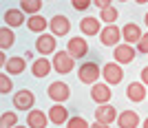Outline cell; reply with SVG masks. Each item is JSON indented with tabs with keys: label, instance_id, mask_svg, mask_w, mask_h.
Here are the masks:
<instances>
[{
	"label": "cell",
	"instance_id": "1",
	"mask_svg": "<svg viewBox=\"0 0 148 128\" xmlns=\"http://www.w3.org/2000/svg\"><path fill=\"white\" fill-rule=\"evenodd\" d=\"M77 75H80V82H84V84H97V77L102 75V71H99L97 62H84Z\"/></svg>",
	"mask_w": 148,
	"mask_h": 128
},
{
	"label": "cell",
	"instance_id": "2",
	"mask_svg": "<svg viewBox=\"0 0 148 128\" xmlns=\"http://www.w3.org/2000/svg\"><path fill=\"white\" fill-rule=\"evenodd\" d=\"M73 66H75V62H73V57H71L66 51H58V53L53 55V68H56L60 75L62 73H71Z\"/></svg>",
	"mask_w": 148,
	"mask_h": 128
},
{
	"label": "cell",
	"instance_id": "3",
	"mask_svg": "<svg viewBox=\"0 0 148 128\" xmlns=\"http://www.w3.org/2000/svg\"><path fill=\"white\" fill-rule=\"evenodd\" d=\"M47 95H49L53 102H66V99L71 97V88H69L64 82H53V84H49V88H47Z\"/></svg>",
	"mask_w": 148,
	"mask_h": 128
},
{
	"label": "cell",
	"instance_id": "4",
	"mask_svg": "<svg viewBox=\"0 0 148 128\" xmlns=\"http://www.w3.org/2000/svg\"><path fill=\"white\" fill-rule=\"evenodd\" d=\"M102 77L106 79V84H119L124 77V71L119 64H115V62H108L104 68H102Z\"/></svg>",
	"mask_w": 148,
	"mask_h": 128
},
{
	"label": "cell",
	"instance_id": "5",
	"mask_svg": "<svg viewBox=\"0 0 148 128\" xmlns=\"http://www.w3.org/2000/svg\"><path fill=\"white\" fill-rule=\"evenodd\" d=\"M86 51H88V42L84 40V38H80V36L71 38L69 44H66V53L71 55V57H84Z\"/></svg>",
	"mask_w": 148,
	"mask_h": 128
},
{
	"label": "cell",
	"instance_id": "6",
	"mask_svg": "<svg viewBox=\"0 0 148 128\" xmlns=\"http://www.w3.org/2000/svg\"><path fill=\"white\" fill-rule=\"evenodd\" d=\"M33 102H36V97H33V93L27 91V88H22V91H18L16 95H13V106H16L18 110L33 108Z\"/></svg>",
	"mask_w": 148,
	"mask_h": 128
},
{
	"label": "cell",
	"instance_id": "7",
	"mask_svg": "<svg viewBox=\"0 0 148 128\" xmlns=\"http://www.w3.org/2000/svg\"><path fill=\"white\" fill-rule=\"evenodd\" d=\"M119 38H122V31L115 25H106L104 29L99 31V40H102V44H106V47H115V42H119Z\"/></svg>",
	"mask_w": 148,
	"mask_h": 128
},
{
	"label": "cell",
	"instance_id": "8",
	"mask_svg": "<svg viewBox=\"0 0 148 128\" xmlns=\"http://www.w3.org/2000/svg\"><path fill=\"white\" fill-rule=\"evenodd\" d=\"M117 119V110H115V106H111V104H102L97 108V113H95V122H99V124H113Z\"/></svg>",
	"mask_w": 148,
	"mask_h": 128
},
{
	"label": "cell",
	"instance_id": "9",
	"mask_svg": "<svg viewBox=\"0 0 148 128\" xmlns=\"http://www.w3.org/2000/svg\"><path fill=\"white\" fill-rule=\"evenodd\" d=\"M135 60V49L130 44H117L115 47V62L117 64H130Z\"/></svg>",
	"mask_w": 148,
	"mask_h": 128
},
{
	"label": "cell",
	"instance_id": "10",
	"mask_svg": "<svg viewBox=\"0 0 148 128\" xmlns=\"http://www.w3.org/2000/svg\"><path fill=\"white\" fill-rule=\"evenodd\" d=\"M49 27H51V31H53V36H66L69 29H71L69 18H66V16H60V13L49 20Z\"/></svg>",
	"mask_w": 148,
	"mask_h": 128
},
{
	"label": "cell",
	"instance_id": "11",
	"mask_svg": "<svg viewBox=\"0 0 148 128\" xmlns=\"http://www.w3.org/2000/svg\"><path fill=\"white\" fill-rule=\"evenodd\" d=\"M36 49H38V53H42V57L49 55V53H53V51H56V38L42 33V36L36 40Z\"/></svg>",
	"mask_w": 148,
	"mask_h": 128
},
{
	"label": "cell",
	"instance_id": "12",
	"mask_svg": "<svg viewBox=\"0 0 148 128\" xmlns=\"http://www.w3.org/2000/svg\"><path fill=\"white\" fill-rule=\"evenodd\" d=\"M91 97L95 99L99 106H102V104H108V102H111L113 95H111V88H108L106 84H93V88H91Z\"/></svg>",
	"mask_w": 148,
	"mask_h": 128
},
{
	"label": "cell",
	"instance_id": "13",
	"mask_svg": "<svg viewBox=\"0 0 148 128\" xmlns=\"http://www.w3.org/2000/svg\"><path fill=\"white\" fill-rule=\"evenodd\" d=\"M117 126L119 128H137L139 126V115L135 110H124L117 115Z\"/></svg>",
	"mask_w": 148,
	"mask_h": 128
},
{
	"label": "cell",
	"instance_id": "14",
	"mask_svg": "<svg viewBox=\"0 0 148 128\" xmlns=\"http://www.w3.org/2000/svg\"><path fill=\"white\" fill-rule=\"evenodd\" d=\"M49 115H44V110H31L27 115V126L29 128H47Z\"/></svg>",
	"mask_w": 148,
	"mask_h": 128
},
{
	"label": "cell",
	"instance_id": "15",
	"mask_svg": "<svg viewBox=\"0 0 148 128\" xmlns=\"http://www.w3.org/2000/svg\"><path fill=\"white\" fill-rule=\"evenodd\" d=\"M69 119V110L62 106V104H53L49 108V122H53L56 126H62V124Z\"/></svg>",
	"mask_w": 148,
	"mask_h": 128
},
{
	"label": "cell",
	"instance_id": "16",
	"mask_svg": "<svg viewBox=\"0 0 148 128\" xmlns=\"http://www.w3.org/2000/svg\"><path fill=\"white\" fill-rule=\"evenodd\" d=\"M126 97L133 99V102H144V99H146V86H144L142 82H133V84H128V88H126Z\"/></svg>",
	"mask_w": 148,
	"mask_h": 128
},
{
	"label": "cell",
	"instance_id": "17",
	"mask_svg": "<svg viewBox=\"0 0 148 128\" xmlns=\"http://www.w3.org/2000/svg\"><path fill=\"white\" fill-rule=\"evenodd\" d=\"M51 68H53V62H51V60H44V57H40V60L33 62L31 73L36 75V77H47V75L51 73Z\"/></svg>",
	"mask_w": 148,
	"mask_h": 128
},
{
	"label": "cell",
	"instance_id": "18",
	"mask_svg": "<svg viewBox=\"0 0 148 128\" xmlns=\"http://www.w3.org/2000/svg\"><path fill=\"white\" fill-rule=\"evenodd\" d=\"M122 36H124L126 42H139V40H142V31H139V27H137L135 22H128V25H124Z\"/></svg>",
	"mask_w": 148,
	"mask_h": 128
},
{
	"label": "cell",
	"instance_id": "19",
	"mask_svg": "<svg viewBox=\"0 0 148 128\" xmlns=\"http://www.w3.org/2000/svg\"><path fill=\"white\" fill-rule=\"evenodd\" d=\"M5 22L9 27L25 25V13H22V9H9V11H5Z\"/></svg>",
	"mask_w": 148,
	"mask_h": 128
},
{
	"label": "cell",
	"instance_id": "20",
	"mask_svg": "<svg viewBox=\"0 0 148 128\" xmlns=\"http://www.w3.org/2000/svg\"><path fill=\"white\" fill-rule=\"evenodd\" d=\"M25 66H27L25 57H9V62L5 64V71H7L9 75H18V73H22V71H25Z\"/></svg>",
	"mask_w": 148,
	"mask_h": 128
},
{
	"label": "cell",
	"instance_id": "21",
	"mask_svg": "<svg viewBox=\"0 0 148 128\" xmlns=\"http://www.w3.org/2000/svg\"><path fill=\"white\" fill-rule=\"evenodd\" d=\"M80 29L84 36H97L99 31V25H97V18H84L80 22Z\"/></svg>",
	"mask_w": 148,
	"mask_h": 128
},
{
	"label": "cell",
	"instance_id": "22",
	"mask_svg": "<svg viewBox=\"0 0 148 128\" xmlns=\"http://www.w3.org/2000/svg\"><path fill=\"white\" fill-rule=\"evenodd\" d=\"M27 27H29L31 31H36V33H42V31L49 27V22H47L42 16H31L29 22H27Z\"/></svg>",
	"mask_w": 148,
	"mask_h": 128
},
{
	"label": "cell",
	"instance_id": "23",
	"mask_svg": "<svg viewBox=\"0 0 148 128\" xmlns=\"http://www.w3.org/2000/svg\"><path fill=\"white\" fill-rule=\"evenodd\" d=\"M40 7H42V0H22V2H20L22 13H31V16H38Z\"/></svg>",
	"mask_w": 148,
	"mask_h": 128
},
{
	"label": "cell",
	"instance_id": "24",
	"mask_svg": "<svg viewBox=\"0 0 148 128\" xmlns=\"http://www.w3.org/2000/svg\"><path fill=\"white\" fill-rule=\"evenodd\" d=\"M13 42H16V38H13V33L9 31V27H2V29H0V47H2V49H9Z\"/></svg>",
	"mask_w": 148,
	"mask_h": 128
},
{
	"label": "cell",
	"instance_id": "25",
	"mask_svg": "<svg viewBox=\"0 0 148 128\" xmlns=\"http://www.w3.org/2000/svg\"><path fill=\"white\" fill-rule=\"evenodd\" d=\"M18 124V115L16 113H2L0 117V128H16Z\"/></svg>",
	"mask_w": 148,
	"mask_h": 128
},
{
	"label": "cell",
	"instance_id": "26",
	"mask_svg": "<svg viewBox=\"0 0 148 128\" xmlns=\"http://www.w3.org/2000/svg\"><path fill=\"white\" fill-rule=\"evenodd\" d=\"M119 11L115 9V7H108V9H104V11L99 13V18H102V22H108V25H113L115 20H117Z\"/></svg>",
	"mask_w": 148,
	"mask_h": 128
},
{
	"label": "cell",
	"instance_id": "27",
	"mask_svg": "<svg viewBox=\"0 0 148 128\" xmlns=\"http://www.w3.org/2000/svg\"><path fill=\"white\" fill-rule=\"evenodd\" d=\"M66 128H91L86 124V119H82V117H71L66 122Z\"/></svg>",
	"mask_w": 148,
	"mask_h": 128
},
{
	"label": "cell",
	"instance_id": "28",
	"mask_svg": "<svg viewBox=\"0 0 148 128\" xmlns=\"http://www.w3.org/2000/svg\"><path fill=\"white\" fill-rule=\"evenodd\" d=\"M11 88H13V84H11V79H9V75H0V93L7 95Z\"/></svg>",
	"mask_w": 148,
	"mask_h": 128
},
{
	"label": "cell",
	"instance_id": "29",
	"mask_svg": "<svg viewBox=\"0 0 148 128\" xmlns=\"http://www.w3.org/2000/svg\"><path fill=\"white\" fill-rule=\"evenodd\" d=\"M137 51H139V53H148V33H144L142 40L137 42Z\"/></svg>",
	"mask_w": 148,
	"mask_h": 128
},
{
	"label": "cell",
	"instance_id": "30",
	"mask_svg": "<svg viewBox=\"0 0 148 128\" xmlns=\"http://www.w3.org/2000/svg\"><path fill=\"white\" fill-rule=\"evenodd\" d=\"M88 5H91V2H86V0H73V9H77V11L88 9Z\"/></svg>",
	"mask_w": 148,
	"mask_h": 128
},
{
	"label": "cell",
	"instance_id": "31",
	"mask_svg": "<svg viewBox=\"0 0 148 128\" xmlns=\"http://www.w3.org/2000/svg\"><path fill=\"white\" fill-rule=\"evenodd\" d=\"M95 5L102 7V11H104V9H108V7H113V5H111V0H95Z\"/></svg>",
	"mask_w": 148,
	"mask_h": 128
},
{
	"label": "cell",
	"instance_id": "32",
	"mask_svg": "<svg viewBox=\"0 0 148 128\" xmlns=\"http://www.w3.org/2000/svg\"><path fill=\"white\" fill-rule=\"evenodd\" d=\"M142 84H144V86H148V66H144V68H142Z\"/></svg>",
	"mask_w": 148,
	"mask_h": 128
},
{
	"label": "cell",
	"instance_id": "33",
	"mask_svg": "<svg viewBox=\"0 0 148 128\" xmlns=\"http://www.w3.org/2000/svg\"><path fill=\"white\" fill-rule=\"evenodd\" d=\"M91 128H108V126H106V124H99V122H95Z\"/></svg>",
	"mask_w": 148,
	"mask_h": 128
},
{
	"label": "cell",
	"instance_id": "34",
	"mask_svg": "<svg viewBox=\"0 0 148 128\" xmlns=\"http://www.w3.org/2000/svg\"><path fill=\"white\" fill-rule=\"evenodd\" d=\"M144 128H148V119H144Z\"/></svg>",
	"mask_w": 148,
	"mask_h": 128
},
{
	"label": "cell",
	"instance_id": "35",
	"mask_svg": "<svg viewBox=\"0 0 148 128\" xmlns=\"http://www.w3.org/2000/svg\"><path fill=\"white\" fill-rule=\"evenodd\" d=\"M144 20H146V25H148V13H146V18H144Z\"/></svg>",
	"mask_w": 148,
	"mask_h": 128
},
{
	"label": "cell",
	"instance_id": "36",
	"mask_svg": "<svg viewBox=\"0 0 148 128\" xmlns=\"http://www.w3.org/2000/svg\"><path fill=\"white\" fill-rule=\"evenodd\" d=\"M16 128H27V126H16Z\"/></svg>",
	"mask_w": 148,
	"mask_h": 128
}]
</instances>
